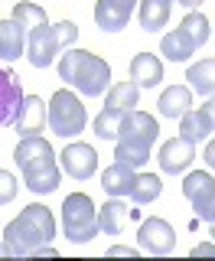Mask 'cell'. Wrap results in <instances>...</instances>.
<instances>
[{
  "label": "cell",
  "mask_w": 215,
  "mask_h": 261,
  "mask_svg": "<svg viewBox=\"0 0 215 261\" xmlns=\"http://www.w3.org/2000/svg\"><path fill=\"white\" fill-rule=\"evenodd\" d=\"M160 114L163 118H183V114L189 111V105H193V88L189 85H170V88H163V95H160Z\"/></svg>",
  "instance_id": "obj_20"
},
{
  "label": "cell",
  "mask_w": 215,
  "mask_h": 261,
  "mask_svg": "<svg viewBox=\"0 0 215 261\" xmlns=\"http://www.w3.org/2000/svg\"><path fill=\"white\" fill-rule=\"evenodd\" d=\"M186 79H189V88L199 95H215V59H202V62H193L186 69Z\"/></svg>",
  "instance_id": "obj_22"
},
{
  "label": "cell",
  "mask_w": 215,
  "mask_h": 261,
  "mask_svg": "<svg viewBox=\"0 0 215 261\" xmlns=\"http://www.w3.org/2000/svg\"><path fill=\"white\" fill-rule=\"evenodd\" d=\"M196 53H199L196 43L179 27L170 30V33H163V39H160V56H163V59H170V62H189Z\"/></svg>",
  "instance_id": "obj_18"
},
{
  "label": "cell",
  "mask_w": 215,
  "mask_h": 261,
  "mask_svg": "<svg viewBox=\"0 0 215 261\" xmlns=\"http://www.w3.org/2000/svg\"><path fill=\"white\" fill-rule=\"evenodd\" d=\"M46 153H52V144H49L46 137H20V144H16V150H13V163L23 170L26 163L46 157Z\"/></svg>",
  "instance_id": "obj_24"
},
{
  "label": "cell",
  "mask_w": 215,
  "mask_h": 261,
  "mask_svg": "<svg viewBox=\"0 0 215 261\" xmlns=\"http://www.w3.org/2000/svg\"><path fill=\"white\" fill-rule=\"evenodd\" d=\"M209 235H212V242H215V222H209Z\"/></svg>",
  "instance_id": "obj_36"
},
{
  "label": "cell",
  "mask_w": 215,
  "mask_h": 261,
  "mask_svg": "<svg viewBox=\"0 0 215 261\" xmlns=\"http://www.w3.org/2000/svg\"><path fill=\"white\" fill-rule=\"evenodd\" d=\"M26 56V27L10 20H0V62H16Z\"/></svg>",
  "instance_id": "obj_15"
},
{
  "label": "cell",
  "mask_w": 215,
  "mask_h": 261,
  "mask_svg": "<svg viewBox=\"0 0 215 261\" xmlns=\"http://www.w3.org/2000/svg\"><path fill=\"white\" fill-rule=\"evenodd\" d=\"M140 105V88L134 82H118V85L108 88L104 108H118V111H134Z\"/></svg>",
  "instance_id": "obj_23"
},
{
  "label": "cell",
  "mask_w": 215,
  "mask_h": 261,
  "mask_svg": "<svg viewBox=\"0 0 215 261\" xmlns=\"http://www.w3.org/2000/svg\"><path fill=\"white\" fill-rule=\"evenodd\" d=\"M78 39V27L72 20H62L56 27H36L26 33V59L33 69H49L56 62V56L62 53L65 46H72Z\"/></svg>",
  "instance_id": "obj_4"
},
{
  "label": "cell",
  "mask_w": 215,
  "mask_h": 261,
  "mask_svg": "<svg viewBox=\"0 0 215 261\" xmlns=\"http://www.w3.org/2000/svg\"><path fill=\"white\" fill-rule=\"evenodd\" d=\"M59 160H62V170L78 183H85V179H92L98 173V153L92 144H69L59 153Z\"/></svg>",
  "instance_id": "obj_12"
},
{
  "label": "cell",
  "mask_w": 215,
  "mask_h": 261,
  "mask_svg": "<svg viewBox=\"0 0 215 261\" xmlns=\"http://www.w3.org/2000/svg\"><path fill=\"white\" fill-rule=\"evenodd\" d=\"M176 4H183L186 10H199V7L205 4V0H176Z\"/></svg>",
  "instance_id": "obj_35"
},
{
  "label": "cell",
  "mask_w": 215,
  "mask_h": 261,
  "mask_svg": "<svg viewBox=\"0 0 215 261\" xmlns=\"http://www.w3.org/2000/svg\"><path fill=\"white\" fill-rule=\"evenodd\" d=\"M137 248L147 251V255H170L176 248V232L167 219L153 216V219H144L140 222V232H137Z\"/></svg>",
  "instance_id": "obj_9"
},
{
  "label": "cell",
  "mask_w": 215,
  "mask_h": 261,
  "mask_svg": "<svg viewBox=\"0 0 215 261\" xmlns=\"http://www.w3.org/2000/svg\"><path fill=\"white\" fill-rule=\"evenodd\" d=\"M46 121L56 130V137H75L88 124V111L72 88H59L46 105Z\"/></svg>",
  "instance_id": "obj_6"
},
{
  "label": "cell",
  "mask_w": 215,
  "mask_h": 261,
  "mask_svg": "<svg viewBox=\"0 0 215 261\" xmlns=\"http://www.w3.org/2000/svg\"><path fill=\"white\" fill-rule=\"evenodd\" d=\"M16 193H20V183H16L13 173H7V170H0V206H7V202L16 199Z\"/></svg>",
  "instance_id": "obj_30"
},
{
  "label": "cell",
  "mask_w": 215,
  "mask_h": 261,
  "mask_svg": "<svg viewBox=\"0 0 215 261\" xmlns=\"http://www.w3.org/2000/svg\"><path fill=\"white\" fill-rule=\"evenodd\" d=\"M43 127H46V101L39 95L23 98L20 114H16V121H13V130L20 137H39Z\"/></svg>",
  "instance_id": "obj_14"
},
{
  "label": "cell",
  "mask_w": 215,
  "mask_h": 261,
  "mask_svg": "<svg viewBox=\"0 0 215 261\" xmlns=\"http://www.w3.org/2000/svg\"><path fill=\"white\" fill-rule=\"evenodd\" d=\"M156 160H160V170H163V173L179 176V173H186V170L193 167V160H196V144H189V141H183V137L176 134V137H170V141L160 144Z\"/></svg>",
  "instance_id": "obj_11"
},
{
  "label": "cell",
  "mask_w": 215,
  "mask_h": 261,
  "mask_svg": "<svg viewBox=\"0 0 215 261\" xmlns=\"http://www.w3.org/2000/svg\"><path fill=\"white\" fill-rule=\"evenodd\" d=\"M160 137V124H156L153 114L147 111H127L121 121V130H118V141H114V160L118 163H127V167H147L150 160V150Z\"/></svg>",
  "instance_id": "obj_3"
},
{
  "label": "cell",
  "mask_w": 215,
  "mask_h": 261,
  "mask_svg": "<svg viewBox=\"0 0 215 261\" xmlns=\"http://www.w3.org/2000/svg\"><path fill=\"white\" fill-rule=\"evenodd\" d=\"M170 10H173V0H140L137 20L147 33H160L170 23Z\"/></svg>",
  "instance_id": "obj_21"
},
{
  "label": "cell",
  "mask_w": 215,
  "mask_h": 261,
  "mask_svg": "<svg viewBox=\"0 0 215 261\" xmlns=\"http://www.w3.org/2000/svg\"><path fill=\"white\" fill-rule=\"evenodd\" d=\"M209 134H212V127H209V121H205L202 111H193V108H189L183 118H179V137H183V141L199 144V141H205Z\"/></svg>",
  "instance_id": "obj_25"
},
{
  "label": "cell",
  "mask_w": 215,
  "mask_h": 261,
  "mask_svg": "<svg viewBox=\"0 0 215 261\" xmlns=\"http://www.w3.org/2000/svg\"><path fill=\"white\" fill-rule=\"evenodd\" d=\"M108 255H137V251L127 248V245H111V248H108Z\"/></svg>",
  "instance_id": "obj_34"
},
{
  "label": "cell",
  "mask_w": 215,
  "mask_h": 261,
  "mask_svg": "<svg viewBox=\"0 0 215 261\" xmlns=\"http://www.w3.org/2000/svg\"><path fill=\"white\" fill-rule=\"evenodd\" d=\"M130 82L137 88H156L163 82V62L153 53H137L130 59Z\"/></svg>",
  "instance_id": "obj_16"
},
{
  "label": "cell",
  "mask_w": 215,
  "mask_h": 261,
  "mask_svg": "<svg viewBox=\"0 0 215 261\" xmlns=\"http://www.w3.org/2000/svg\"><path fill=\"white\" fill-rule=\"evenodd\" d=\"M127 219H130V209H127V202L118 199V196H111V199L98 209V225H101L104 235H121L124 225H127Z\"/></svg>",
  "instance_id": "obj_19"
},
{
  "label": "cell",
  "mask_w": 215,
  "mask_h": 261,
  "mask_svg": "<svg viewBox=\"0 0 215 261\" xmlns=\"http://www.w3.org/2000/svg\"><path fill=\"white\" fill-rule=\"evenodd\" d=\"M199 111L205 114V121H209V127L215 130V95H209V98H205V105H202Z\"/></svg>",
  "instance_id": "obj_31"
},
{
  "label": "cell",
  "mask_w": 215,
  "mask_h": 261,
  "mask_svg": "<svg viewBox=\"0 0 215 261\" xmlns=\"http://www.w3.org/2000/svg\"><path fill=\"white\" fill-rule=\"evenodd\" d=\"M202 160H205V163H209V170H212V173H215V137H212V141H209V147H205V153H202Z\"/></svg>",
  "instance_id": "obj_33"
},
{
  "label": "cell",
  "mask_w": 215,
  "mask_h": 261,
  "mask_svg": "<svg viewBox=\"0 0 215 261\" xmlns=\"http://www.w3.org/2000/svg\"><path fill=\"white\" fill-rule=\"evenodd\" d=\"M183 196H186L189 206H193L196 219L215 222V179H212V170H193V173H186Z\"/></svg>",
  "instance_id": "obj_7"
},
{
  "label": "cell",
  "mask_w": 215,
  "mask_h": 261,
  "mask_svg": "<svg viewBox=\"0 0 215 261\" xmlns=\"http://www.w3.org/2000/svg\"><path fill=\"white\" fill-rule=\"evenodd\" d=\"M137 0H98L95 4V23L104 33H121L134 16Z\"/></svg>",
  "instance_id": "obj_13"
},
{
  "label": "cell",
  "mask_w": 215,
  "mask_h": 261,
  "mask_svg": "<svg viewBox=\"0 0 215 261\" xmlns=\"http://www.w3.org/2000/svg\"><path fill=\"white\" fill-rule=\"evenodd\" d=\"M23 85H20V75L10 69V65L0 62V127L13 124L16 114H20V105H23Z\"/></svg>",
  "instance_id": "obj_10"
},
{
  "label": "cell",
  "mask_w": 215,
  "mask_h": 261,
  "mask_svg": "<svg viewBox=\"0 0 215 261\" xmlns=\"http://www.w3.org/2000/svg\"><path fill=\"white\" fill-rule=\"evenodd\" d=\"M193 255H196V258H202V255H212V258H215V242H202V245H196Z\"/></svg>",
  "instance_id": "obj_32"
},
{
  "label": "cell",
  "mask_w": 215,
  "mask_h": 261,
  "mask_svg": "<svg viewBox=\"0 0 215 261\" xmlns=\"http://www.w3.org/2000/svg\"><path fill=\"white\" fill-rule=\"evenodd\" d=\"M13 20L23 23V27H26V33H30V30H36V27H46L49 16H46V10H43L39 4H30V0H23V4L13 7Z\"/></svg>",
  "instance_id": "obj_29"
},
{
  "label": "cell",
  "mask_w": 215,
  "mask_h": 261,
  "mask_svg": "<svg viewBox=\"0 0 215 261\" xmlns=\"http://www.w3.org/2000/svg\"><path fill=\"white\" fill-rule=\"evenodd\" d=\"M23 183H26V190L36 193V196H49V193L59 190L62 167L56 163V153H46V157L26 163V167H23Z\"/></svg>",
  "instance_id": "obj_8"
},
{
  "label": "cell",
  "mask_w": 215,
  "mask_h": 261,
  "mask_svg": "<svg viewBox=\"0 0 215 261\" xmlns=\"http://www.w3.org/2000/svg\"><path fill=\"white\" fill-rule=\"evenodd\" d=\"M56 239V216L52 209L43 202H30L26 209H20V216L13 222L4 225V242H0V255L7 258H26L36 255L43 245H52Z\"/></svg>",
  "instance_id": "obj_1"
},
{
  "label": "cell",
  "mask_w": 215,
  "mask_h": 261,
  "mask_svg": "<svg viewBox=\"0 0 215 261\" xmlns=\"http://www.w3.org/2000/svg\"><path fill=\"white\" fill-rule=\"evenodd\" d=\"M160 193H163V183H160V176H156V173H137L134 176V190H130L134 206H150Z\"/></svg>",
  "instance_id": "obj_26"
},
{
  "label": "cell",
  "mask_w": 215,
  "mask_h": 261,
  "mask_svg": "<svg viewBox=\"0 0 215 261\" xmlns=\"http://www.w3.org/2000/svg\"><path fill=\"white\" fill-rule=\"evenodd\" d=\"M179 30H183L186 36L196 43V49H202L205 43H209V20H205L199 10H189L183 16V23H179Z\"/></svg>",
  "instance_id": "obj_27"
},
{
  "label": "cell",
  "mask_w": 215,
  "mask_h": 261,
  "mask_svg": "<svg viewBox=\"0 0 215 261\" xmlns=\"http://www.w3.org/2000/svg\"><path fill=\"white\" fill-rule=\"evenodd\" d=\"M127 111H118V108H104L101 114L95 118V134L101 141H118V130H121V121Z\"/></svg>",
  "instance_id": "obj_28"
},
{
  "label": "cell",
  "mask_w": 215,
  "mask_h": 261,
  "mask_svg": "<svg viewBox=\"0 0 215 261\" xmlns=\"http://www.w3.org/2000/svg\"><path fill=\"white\" fill-rule=\"evenodd\" d=\"M59 79L85 98H101L111 85V65L88 49H69L59 56Z\"/></svg>",
  "instance_id": "obj_2"
},
{
  "label": "cell",
  "mask_w": 215,
  "mask_h": 261,
  "mask_svg": "<svg viewBox=\"0 0 215 261\" xmlns=\"http://www.w3.org/2000/svg\"><path fill=\"white\" fill-rule=\"evenodd\" d=\"M101 232L98 225V206L88 193H72L62 202V235L72 245H85Z\"/></svg>",
  "instance_id": "obj_5"
},
{
  "label": "cell",
  "mask_w": 215,
  "mask_h": 261,
  "mask_svg": "<svg viewBox=\"0 0 215 261\" xmlns=\"http://www.w3.org/2000/svg\"><path fill=\"white\" fill-rule=\"evenodd\" d=\"M134 167H127V163H118L114 160L111 167L101 173V190L108 196H118V199H124V196H130V190H134Z\"/></svg>",
  "instance_id": "obj_17"
}]
</instances>
